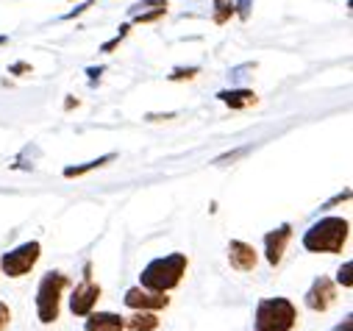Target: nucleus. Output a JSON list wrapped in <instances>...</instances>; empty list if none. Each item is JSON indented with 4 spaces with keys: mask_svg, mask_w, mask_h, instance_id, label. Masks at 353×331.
I'll list each match as a JSON object with an SVG mask.
<instances>
[{
    "mask_svg": "<svg viewBox=\"0 0 353 331\" xmlns=\"http://www.w3.org/2000/svg\"><path fill=\"white\" fill-rule=\"evenodd\" d=\"M9 317H12L9 306H6V303H0V331H3V328L9 325Z\"/></svg>",
    "mask_w": 353,
    "mask_h": 331,
    "instance_id": "obj_24",
    "label": "nucleus"
},
{
    "mask_svg": "<svg viewBox=\"0 0 353 331\" xmlns=\"http://www.w3.org/2000/svg\"><path fill=\"white\" fill-rule=\"evenodd\" d=\"M125 328H128V331H156V328H159V317H156V312H150V309H137V312L128 317Z\"/></svg>",
    "mask_w": 353,
    "mask_h": 331,
    "instance_id": "obj_13",
    "label": "nucleus"
},
{
    "mask_svg": "<svg viewBox=\"0 0 353 331\" xmlns=\"http://www.w3.org/2000/svg\"><path fill=\"white\" fill-rule=\"evenodd\" d=\"M98 298H101V287L92 284L90 276H83V284H78V287L72 290V295H70V309H72V314L86 317V314L95 309Z\"/></svg>",
    "mask_w": 353,
    "mask_h": 331,
    "instance_id": "obj_6",
    "label": "nucleus"
},
{
    "mask_svg": "<svg viewBox=\"0 0 353 331\" xmlns=\"http://www.w3.org/2000/svg\"><path fill=\"white\" fill-rule=\"evenodd\" d=\"M175 114L172 112H167V114H148V120H172Z\"/></svg>",
    "mask_w": 353,
    "mask_h": 331,
    "instance_id": "obj_27",
    "label": "nucleus"
},
{
    "mask_svg": "<svg viewBox=\"0 0 353 331\" xmlns=\"http://www.w3.org/2000/svg\"><path fill=\"white\" fill-rule=\"evenodd\" d=\"M9 42V37H0V45H6Z\"/></svg>",
    "mask_w": 353,
    "mask_h": 331,
    "instance_id": "obj_29",
    "label": "nucleus"
},
{
    "mask_svg": "<svg viewBox=\"0 0 353 331\" xmlns=\"http://www.w3.org/2000/svg\"><path fill=\"white\" fill-rule=\"evenodd\" d=\"M250 6H253V0H236V3H234L236 14H239L242 20H248V14H250Z\"/></svg>",
    "mask_w": 353,
    "mask_h": 331,
    "instance_id": "obj_21",
    "label": "nucleus"
},
{
    "mask_svg": "<svg viewBox=\"0 0 353 331\" xmlns=\"http://www.w3.org/2000/svg\"><path fill=\"white\" fill-rule=\"evenodd\" d=\"M228 262H231L234 270H242V273L253 270L256 268V251H253V245H248L242 239H231V245H228Z\"/></svg>",
    "mask_w": 353,
    "mask_h": 331,
    "instance_id": "obj_10",
    "label": "nucleus"
},
{
    "mask_svg": "<svg viewBox=\"0 0 353 331\" xmlns=\"http://www.w3.org/2000/svg\"><path fill=\"white\" fill-rule=\"evenodd\" d=\"M86 72H90V78L95 81V78H101V72H103V67H90V70H86Z\"/></svg>",
    "mask_w": 353,
    "mask_h": 331,
    "instance_id": "obj_28",
    "label": "nucleus"
},
{
    "mask_svg": "<svg viewBox=\"0 0 353 331\" xmlns=\"http://www.w3.org/2000/svg\"><path fill=\"white\" fill-rule=\"evenodd\" d=\"M159 6H167V0H142V3H137V6L128 9V14L137 17V14H142V12H153V9H159Z\"/></svg>",
    "mask_w": 353,
    "mask_h": 331,
    "instance_id": "obj_16",
    "label": "nucleus"
},
{
    "mask_svg": "<svg viewBox=\"0 0 353 331\" xmlns=\"http://www.w3.org/2000/svg\"><path fill=\"white\" fill-rule=\"evenodd\" d=\"M350 328H353V320H350V317H345V320H342V323H336L331 331H350Z\"/></svg>",
    "mask_w": 353,
    "mask_h": 331,
    "instance_id": "obj_26",
    "label": "nucleus"
},
{
    "mask_svg": "<svg viewBox=\"0 0 353 331\" xmlns=\"http://www.w3.org/2000/svg\"><path fill=\"white\" fill-rule=\"evenodd\" d=\"M290 237H292V225H290V223H284V225H279L276 231L264 234V254H268V262H270L273 268L284 259V251H287Z\"/></svg>",
    "mask_w": 353,
    "mask_h": 331,
    "instance_id": "obj_8",
    "label": "nucleus"
},
{
    "mask_svg": "<svg viewBox=\"0 0 353 331\" xmlns=\"http://www.w3.org/2000/svg\"><path fill=\"white\" fill-rule=\"evenodd\" d=\"M42 254V245L34 239V242H23L20 248H14V251H6L3 259H0V268H3V273L9 279H23L26 273H31V268L37 265Z\"/></svg>",
    "mask_w": 353,
    "mask_h": 331,
    "instance_id": "obj_5",
    "label": "nucleus"
},
{
    "mask_svg": "<svg viewBox=\"0 0 353 331\" xmlns=\"http://www.w3.org/2000/svg\"><path fill=\"white\" fill-rule=\"evenodd\" d=\"M334 298H336L334 281H331L328 276H320V279H314V284H312L309 292H306V306H309L312 312H325V309L334 303Z\"/></svg>",
    "mask_w": 353,
    "mask_h": 331,
    "instance_id": "obj_7",
    "label": "nucleus"
},
{
    "mask_svg": "<svg viewBox=\"0 0 353 331\" xmlns=\"http://www.w3.org/2000/svg\"><path fill=\"white\" fill-rule=\"evenodd\" d=\"M242 153H248V148L234 150V153H228V156H220V159H217V164H225V161H231V159H236V156H242Z\"/></svg>",
    "mask_w": 353,
    "mask_h": 331,
    "instance_id": "obj_25",
    "label": "nucleus"
},
{
    "mask_svg": "<svg viewBox=\"0 0 353 331\" xmlns=\"http://www.w3.org/2000/svg\"><path fill=\"white\" fill-rule=\"evenodd\" d=\"M167 303H170V298L164 292H150V290H142V287H134V290L125 292V306H131V309L156 312V309H164Z\"/></svg>",
    "mask_w": 353,
    "mask_h": 331,
    "instance_id": "obj_9",
    "label": "nucleus"
},
{
    "mask_svg": "<svg viewBox=\"0 0 353 331\" xmlns=\"http://www.w3.org/2000/svg\"><path fill=\"white\" fill-rule=\"evenodd\" d=\"M350 270H353V265L350 262H345L342 268H339V273H336V281L345 287V290H350L353 287V279H350Z\"/></svg>",
    "mask_w": 353,
    "mask_h": 331,
    "instance_id": "obj_20",
    "label": "nucleus"
},
{
    "mask_svg": "<svg viewBox=\"0 0 353 331\" xmlns=\"http://www.w3.org/2000/svg\"><path fill=\"white\" fill-rule=\"evenodd\" d=\"M9 72H14V75H28V72H34V70H31V64L17 61V64H12V67H9Z\"/></svg>",
    "mask_w": 353,
    "mask_h": 331,
    "instance_id": "obj_23",
    "label": "nucleus"
},
{
    "mask_svg": "<svg viewBox=\"0 0 353 331\" xmlns=\"http://www.w3.org/2000/svg\"><path fill=\"white\" fill-rule=\"evenodd\" d=\"M184 273H187V257L170 254V257H159L148 262L145 270L139 273V284L142 290H150V292H170L172 287L181 284Z\"/></svg>",
    "mask_w": 353,
    "mask_h": 331,
    "instance_id": "obj_1",
    "label": "nucleus"
},
{
    "mask_svg": "<svg viewBox=\"0 0 353 331\" xmlns=\"http://www.w3.org/2000/svg\"><path fill=\"white\" fill-rule=\"evenodd\" d=\"M90 6H92V0H83V3H81L78 9H72V12H67V14H64V20H75L78 14H83V12L90 9Z\"/></svg>",
    "mask_w": 353,
    "mask_h": 331,
    "instance_id": "obj_22",
    "label": "nucleus"
},
{
    "mask_svg": "<svg viewBox=\"0 0 353 331\" xmlns=\"http://www.w3.org/2000/svg\"><path fill=\"white\" fill-rule=\"evenodd\" d=\"M234 14H236L234 0H214V23H217V26L228 23Z\"/></svg>",
    "mask_w": 353,
    "mask_h": 331,
    "instance_id": "obj_15",
    "label": "nucleus"
},
{
    "mask_svg": "<svg viewBox=\"0 0 353 331\" xmlns=\"http://www.w3.org/2000/svg\"><path fill=\"white\" fill-rule=\"evenodd\" d=\"M198 72H201L198 67H179V70H172L167 78H170V81H184V78L190 81V78H195Z\"/></svg>",
    "mask_w": 353,
    "mask_h": 331,
    "instance_id": "obj_18",
    "label": "nucleus"
},
{
    "mask_svg": "<svg viewBox=\"0 0 353 331\" xmlns=\"http://www.w3.org/2000/svg\"><path fill=\"white\" fill-rule=\"evenodd\" d=\"M128 31H131V26H120V34H117L112 42H106V45L101 48V53H112V50H114V48H117V45H120V42L128 37Z\"/></svg>",
    "mask_w": 353,
    "mask_h": 331,
    "instance_id": "obj_19",
    "label": "nucleus"
},
{
    "mask_svg": "<svg viewBox=\"0 0 353 331\" xmlns=\"http://www.w3.org/2000/svg\"><path fill=\"white\" fill-rule=\"evenodd\" d=\"M217 98L231 109H248L256 103V95L250 90H223V92H217Z\"/></svg>",
    "mask_w": 353,
    "mask_h": 331,
    "instance_id": "obj_12",
    "label": "nucleus"
},
{
    "mask_svg": "<svg viewBox=\"0 0 353 331\" xmlns=\"http://www.w3.org/2000/svg\"><path fill=\"white\" fill-rule=\"evenodd\" d=\"M167 14V6H159V9H153V12H142V14H137L134 20L139 23V26H145V23H156L159 17H164Z\"/></svg>",
    "mask_w": 353,
    "mask_h": 331,
    "instance_id": "obj_17",
    "label": "nucleus"
},
{
    "mask_svg": "<svg viewBox=\"0 0 353 331\" xmlns=\"http://www.w3.org/2000/svg\"><path fill=\"white\" fill-rule=\"evenodd\" d=\"M350 225L345 217H323L309 225L303 234V248L309 254H336L342 251V245L347 242Z\"/></svg>",
    "mask_w": 353,
    "mask_h": 331,
    "instance_id": "obj_2",
    "label": "nucleus"
},
{
    "mask_svg": "<svg viewBox=\"0 0 353 331\" xmlns=\"http://www.w3.org/2000/svg\"><path fill=\"white\" fill-rule=\"evenodd\" d=\"M298 320V312L292 306V301L287 298H261L256 306V317H253V328L256 331H292Z\"/></svg>",
    "mask_w": 353,
    "mask_h": 331,
    "instance_id": "obj_3",
    "label": "nucleus"
},
{
    "mask_svg": "<svg viewBox=\"0 0 353 331\" xmlns=\"http://www.w3.org/2000/svg\"><path fill=\"white\" fill-rule=\"evenodd\" d=\"M117 153H106L101 159H92V161H86V164H72V168H64V179H78V176H86V173H92L95 168H103V164L114 161Z\"/></svg>",
    "mask_w": 353,
    "mask_h": 331,
    "instance_id": "obj_14",
    "label": "nucleus"
},
{
    "mask_svg": "<svg viewBox=\"0 0 353 331\" xmlns=\"http://www.w3.org/2000/svg\"><path fill=\"white\" fill-rule=\"evenodd\" d=\"M70 279L59 270L48 273L42 281H39V290H37V317L39 323H53L59 317V301H61V292L67 290Z\"/></svg>",
    "mask_w": 353,
    "mask_h": 331,
    "instance_id": "obj_4",
    "label": "nucleus"
},
{
    "mask_svg": "<svg viewBox=\"0 0 353 331\" xmlns=\"http://www.w3.org/2000/svg\"><path fill=\"white\" fill-rule=\"evenodd\" d=\"M86 331H123L125 328V320L114 312H90L86 314V323H83Z\"/></svg>",
    "mask_w": 353,
    "mask_h": 331,
    "instance_id": "obj_11",
    "label": "nucleus"
}]
</instances>
